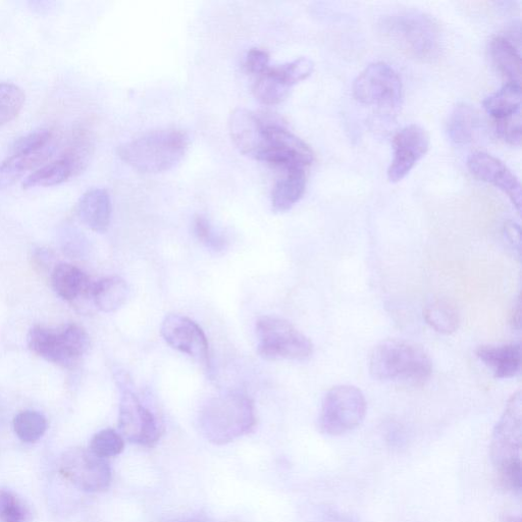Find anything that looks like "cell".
Wrapping results in <instances>:
<instances>
[{
	"mask_svg": "<svg viewBox=\"0 0 522 522\" xmlns=\"http://www.w3.org/2000/svg\"><path fill=\"white\" fill-rule=\"evenodd\" d=\"M200 433L215 445L229 444L250 433L256 425L252 400L240 393H227L208 401L198 417Z\"/></svg>",
	"mask_w": 522,
	"mask_h": 522,
	"instance_id": "6da1fadb",
	"label": "cell"
},
{
	"mask_svg": "<svg viewBox=\"0 0 522 522\" xmlns=\"http://www.w3.org/2000/svg\"><path fill=\"white\" fill-rule=\"evenodd\" d=\"M370 372L382 382L420 386L431 378L433 365L423 348L404 340L390 339L374 349Z\"/></svg>",
	"mask_w": 522,
	"mask_h": 522,
	"instance_id": "7a4b0ae2",
	"label": "cell"
},
{
	"mask_svg": "<svg viewBox=\"0 0 522 522\" xmlns=\"http://www.w3.org/2000/svg\"><path fill=\"white\" fill-rule=\"evenodd\" d=\"M189 137L179 129L149 132L118 148L122 161L147 174H159L176 167L184 158Z\"/></svg>",
	"mask_w": 522,
	"mask_h": 522,
	"instance_id": "3957f363",
	"label": "cell"
},
{
	"mask_svg": "<svg viewBox=\"0 0 522 522\" xmlns=\"http://www.w3.org/2000/svg\"><path fill=\"white\" fill-rule=\"evenodd\" d=\"M380 31L407 56L428 62L437 59L442 49L439 25L419 11H400L383 17Z\"/></svg>",
	"mask_w": 522,
	"mask_h": 522,
	"instance_id": "277c9868",
	"label": "cell"
},
{
	"mask_svg": "<svg viewBox=\"0 0 522 522\" xmlns=\"http://www.w3.org/2000/svg\"><path fill=\"white\" fill-rule=\"evenodd\" d=\"M522 398L514 393L493 432L490 454L501 484L520 493L522 486Z\"/></svg>",
	"mask_w": 522,
	"mask_h": 522,
	"instance_id": "5b68a950",
	"label": "cell"
},
{
	"mask_svg": "<svg viewBox=\"0 0 522 522\" xmlns=\"http://www.w3.org/2000/svg\"><path fill=\"white\" fill-rule=\"evenodd\" d=\"M27 343L36 355L65 369H73L87 353L90 338L77 324H69L60 330L35 326L29 331Z\"/></svg>",
	"mask_w": 522,
	"mask_h": 522,
	"instance_id": "8992f818",
	"label": "cell"
},
{
	"mask_svg": "<svg viewBox=\"0 0 522 522\" xmlns=\"http://www.w3.org/2000/svg\"><path fill=\"white\" fill-rule=\"evenodd\" d=\"M257 350L269 360H305L311 356V341L295 326L276 317H263L256 323Z\"/></svg>",
	"mask_w": 522,
	"mask_h": 522,
	"instance_id": "52a82bcc",
	"label": "cell"
},
{
	"mask_svg": "<svg viewBox=\"0 0 522 522\" xmlns=\"http://www.w3.org/2000/svg\"><path fill=\"white\" fill-rule=\"evenodd\" d=\"M367 408V400L358 388L350 385L336 386L323 400L320 429L333 437L354 431L362 424Z\"/></svg>",
	"mask_w": 522,
	"mask_h": 522,
	"instance_id": "ba28073f",
	"label": "cell"
},
{
	"mask_svg": "<svg viewBox=\"0 0 522 522\" xmlns=\"http://www.w3.org/2000/svg\"><path fill=\"white\" fill-rule=\"evenodd\" d=\"M353 96L364 106L382 112L396 111L403 88L397 72L388 64L377 62L365 68L353 83Z\"/></svg>",
	"mask_w": 522,
	"mask_h": 522,
	"instance_id": "9c48e42d",
	"label": "cell"
},
{
	"mask_svg": "<svg viewBox=\"0 0 522 522\" xmlns=\"http://www.w3.org/2000/svg\"><path fill=\"white\" fill-rule=\"evenodd\" d=\"M60 472L73 486L87 493L107 491L112 483L109 462L82 448L64 453L60 461Z\"/></svg>",
	"mask_w": 522,
	"mask_h": 522,
	"instance_id": "30bf717a",
	"label": "cell"
},
{
	"mask_svg": "<svg viewBox=\"0 0 522 522\" xmlns=\"http://www.w3.org/2000/svg\"><path fill=\"white\" fill-rule=\"evenodd\" d=\"M268 143L260 162L284 172L305 170L315 161L311 148L279 124L266 120Z\"/></svg>",
	"mask_w": 522,
	"mask_h": 522,
	"instance_id": "8fae6325",
	"label": "cell"
},
{
	"mask_svg": "<svg viewBox=\"0 0 522 522\" xmlns=\"http://www.w3.org/2000/svg\"><path fill=\"white\" fill-rule=\"evenodd\" d=\"M119 430L124 439L148 448L154 447L161 439L160 426L153 413L127 389L120 401Z\"/></svg>",
	"mask_w": 522,
	"mask_h": 522,
	"instance_id": "7c38bea8",
	"label": "cell"
},
{
	"mask_svg": "<svg viewBox=\"0 0 522 522\" xmlns=\"http://www.w3.org/2000/svg\"><path fill=\"white\" fill-rule=\"evenodd\" d=\"M430 147V136L421 126L412 124L401 129L393 140V160L388 169L392 183L403 180L419 163Z\"/></svg>",
	"mask_w": 522,
	"mask_h": 522,
	"instance_id": "4fadbf2b",
	"label": "cell"
},
{
	"mask_svg": "<svg viewBox=\"0 0 522 522\" xmlns=\"http://www.w3.org/2000/svg\"><path fill=\"white\" fill-rule=\"evenodd\" d=\"M164 340L174 349L202 362L208 361V341L197 323L181 315H170L161 328Z\"/></svg>",
	"mask_w": 522,
	"mask_h": 522,
	"instance_id": "5bb4252c",
	"label": "cell"
},
{
	"mask_svg": "<svg viewBox=\"0 0 522 522\" xmlns=\"http://www.w3.org/2000/svg\"><path fill=\"white\" fill-rule=\"evenodd\" d=\"M467 168L476 178L492 184L508 195L518 213L521 210V186L509 168L487 152L477 151L469 155Z\"/></svg>",
	"mask_w": 522,
	"mask_h": 522,
	"instance_id": "9a60e30c",
	"label": "cell"
},
{
	"mask_svg": "<svg viewBox=\"0 0 522 522\" xmlns=\"http://www.w3.org/2000/svg\"><path fill=\"white\" fill-rule=\"evenodd\" d=\"M229 129L238 149L260 161L268 143L266 120L245 109H237L230 117Z\"/></svg>",
	"mask_w": 522,
	"mask_h": 522,
	"instance_id": "2e32d148",
	"label": "cell"
},
{
	"mask_svg": "<svg viewBox=\"0 0 522 522\" xmlns=\"http://www.w3.org/2000/svg\"><path fill=\"white\" fill-rule=\"evenodd\" d=\"M77 214L92 231L106 232L112 218V201L108 191L101 188L88 190L77 204Z\"/></svg>",
	"mask_w": 522,
	"mask_h": 522,
	"instance_id": "e0dca14e",
	"label": "cell"
},
{
	"mask_svg": "<svg viewBox=\"0 0 522 522\" xmlns=\"http://www.w3.org/2000/svg\"><path fill=\"white\" fill-rule=\"evenodd\" d=\"M51 284L56 293L66 301L92 300L94 283L84 272L73 265L56 266L51 273Z\"/></svg>",
	"mask_w": 522,
	"mask_h": 522,
	"instance_id": "ac0fdd59",
	"label": "cell"
},
{
	"mask_svg": "<svg viewBox=\"0 0 522 522\" xmlns=\"http://www.w3.org/2000/svg\"><path fill=\"white\" fill-rule=\"evenodd\" d=\"M477 356L497 379H511L520 371L519 344L481 346L477 350Z\"/></svg>",
	"mask_w": 522,
	"mask_h": 522,
	"instance_id": "d6986e66",
	"label": "cell"
},
{
	"mask_svg": "<svg viewBox=\"0 0 522 522\" xmlns=\"http://www.w3.org/2000/svg\"><path fill=\"white\" fill-rule=\"evenodd\" d=\"M94 153V137L85 126H76L65 147L61 159L64 160L72 173V178L83 173L91 162Z\"/></svg>",
	"mask_w": 522,
	"mask_h": 522,
	"instance_id": "ffe728a7",
	"label": "cell"
},
{
	"mask_svg": "<svg viewBox=\"0 0 522 522\" xmlns=\"http://www.w3.org/2000/svg\"><path fill=\"white\" fill-rule=\"evenodd\" d=\"M480 123L479 113L471 104L458 103L447 123L448 136L458 145L471 143L479 132Z\"/></svg>",
	"mask_w": 522,
	"mask_h": 522,
	"instance_id": "44dd1931",
	"label": "cell"
},
{
	"mask_svg": "<svg viewBox=\"0 0 522 522\" xmlns=\"http://www.w3.org/2000/svg\"><path fill=\"white\" fill-rule=\"evenodd\" d=\"M306 171L292 170L285 172L272 193V206L276 213H286L303 197L306 189Z\"/></svg>",
	"mask_w": 522,
	"mask_h": 522,
	"instance_id": "7402d4cb",
	"label": "cell"
},
{
	"mask_svg": "<svg viewBox=\"0 0 522 522\" xmlns=\"http://www.w3.org/2000/svg\"><path fill=\"white\" fill-rule=\"evenodd\" d=\"M490 57L496 69L508 83L520 84L521 58L515 45L503 36H496L490 42Z\"/></svg>",
	"mask_w": 522,
	"mask_h": 522,
	"instance_id": "603a6c76",
	"label": "cell"
},
{
	"mask_svg": "<svg viewBox=\"0 0 522 522\" xmlns=\"http://www.w3.org/2000/svg\"><path fill=\"white\" fill-rule=\"evenodd\" d=\"M128 297V285L120 277L102 279L93 285L92 301L102 312L111 313L119 310Z\"/></svg>",
	"mask_w": 522,
	"mask_h": 522,
	"instance_id": "cb8c5ba5",
	"label": "cell"
},
{
	"mask_svg": "<svg viewBox=\"0 0 522 522\" xmlns=\"http://www.w3.org/2000/svg\"><path fill=\"white\" fill-rule=\"evenodd\" d=\"M483 106L495 120L519 113L521 107L520 84L507 83L499 91L487 97Z\"/></svg>",
	"mask_w": 522,
	"mask_h": 522,
	"instance_id": "d4e9b609",
	"label": "cell"
},
{
	"mask_svg": "<svg viewBox=\"0 0 522 522\" xmlns=\"http://www.w3.org/2000/svg\"><path fill=\"white\" fill-rule=\"evenodd\" d=\"M427 324L436 332L450 335L459 326V315L456 308L445 300H435L424 310Z\"/></svg>",
	"mask_w": 522,
	"mask_h": 522,
	"instance_id": "484cf974",
	"label": "cell"
},
{
	"mask_svg": "<svg viewBox=\"0 0 522 522\" xmlns=\"http://www.w3.org/2000/svg\"><path fill=\"white\" fill-rule=\"evenodd\" d=\"M72 178L68 164L61 158L57 161L41 166L23 182L24 189L33 187L56 186Z\"/></svg>",
	"mask_w": 522,
	"mask_h": 522,
	"instance_id": "4316f807",
	"label": "cell"
},
{
	"mask_svg": "<svg viewBox=\"0 0 522 522\" xmlns=\"http://www.w3.org/2000/svg\"><path fill=\"white\" fill-rule=\"evenodd\" d=\"M47 427L44 415L37 411H22L14 419L15 433L25 443L39 441L46 433Z\"/></svg>",
	"mask_w": 522,
	"mask_h": 522,
	"instance_id": "83f0119b",
	"label": "cell"
},
{
	"mask_svg": "<svg viewBox=\"0 0 522 522\" xmlns=\"http://www.w3.org/2000/svg\"><path fill=\"white\" fill-rule=\"evenodd\" d=\"M289 91L290 87L273 75L270 69L257 77L253 87L256 99L266 106H275V104L282 102Z\"/></svg>",
	"mask_w": 522,
	"mask_h": 522,
	"instance_id": "f1b7e54d",
	"label": "cell"
},
{
	"mask_svg": "<svg viewBox=\"0 0 522 522\" xmlns=\"http://www.w3.org/2000/svg\"><path fill=\"white\" fill-rule=\"evenodd\" d=\"M25 93L12 83H0V125L13 121L23 109Z\"/></svg>",
	"mask_w": 522,
	"mask_h": 522,
	"instance_id": "f546056e",
	"label": "cell"
},
{
	"mask_svg": "<svg viewBox=\"0 0 522 522\" xmlns=\"http://www.w3.org/2000/svg\"><path fill=\"white\" fill-rule=\"evenodd\" d=\"M125 439L113 429H106L95 434L90 442V451L107 459L120 455L125 448Z\"/></svg>",
	"mask_w": 522,
	"mask_h": 522,
	"instance_id": "4dcf8cb0",
	"label": "cell"
},
{
	"mask_svg": "<svg viewBox=\"0 0 522 522\" xmlns=\"http://www.w3.org/2000/svg\"><path fill=\"white\" fill-rule=\"evenodd\" d=\"M315 69L312 61L307 58H299L291 63L278 67H271L270 71L288 87L307 79Z\"/></svg>",
	"mask_w": 522,
	"mask_h": 522,
	"instance_id": "1f68e13d",
	"label": "cell"
},
{
	"mask_svg": "<svg viewBox=\"0 0 522 522\" xmlns=\"http://www.w3.org/2000/svg\"><path fill=\"white\" fill-rule=\"evenodd\" d=\"M30 511L24 501L9 490H0V522H28Z\"/></svg>",
	"mask_w": 522,
	"mask_h": 522,
	"instance_id": "d6a6232c",
	"label": "cell"
},
{
	"mask_svg": "<svg viewBox=\"0 0 522 522\" xmlns=\"http://www.w3.org/2000/svg\"><path fill=\"white\" fill-rule=\"evenodd\" d=\"M55 134L51 129H39L17 139L12 145L13 155H26L41 150L54 143Z\"/></svg>",
	"mask_w": 522,
	"mask_h": 522,
	"instance_id": "836d02e7",
	"label": "cell"
},
{
	"mask_svg": "<svg viewBox=\"0 0 522 522\" xmlns=\"http://www.w3.org/2000/svg\"><path fill=\"white\" fill-rule=\"evenodd\" d=\"M194 233L197 239L206 247L214 250H222L225 247L226 240L218 232L205 217L198 216L194 220Z\"/></svg>",
	"mask_w": 522,
	"mask_h": 522,
	"instance_id": "e575fe53",
	"label": "cell"
},
{
	"mask_svg": "<svg viewBox=\"0 0 522 522\" xmlns=\"http://www.w3.org/2000/svg\"><path fill=\"white\" fill-rule=\"evenodd\" d=\"M496 133L505 142L511 145H520L521 142V113H516L504 119L495 120Z\"/></svg>",
	"mask_w": 522,
	"mask_h": 522,
	"instance_id": "d590c367",
	"label": "cell"
},
{
	"mask_svg": "<svg viewBox=\"0 0 522 522\" xmlns=\"http://www.w3.org/2000/svg\"><path fill=\"white\" fill-rule=\"evenodd\" d=\"M245 68L254 76L265 74L270 69V58L265 50L253 48L248 52Z\"/></svg>",
	"mask_w": 522,
	"mask_h": 522,
	"instance_id": "8d00e7d4",
	"label": "cell"
},
{
	"mask_svg": "<svg viewBox=\"0 0 522 522\" xmlns=\"http://www.w3.org/2000/svg\"><path fill=\"white\" fill-rule=\"evenodd\" d=\"M504 234L507 241L514 249L520 250V228L514 222H508L504 227Z\"/></svg>",
	"mask_w": 522,
	"mask_h": 522,
	"instance_id": "74e56055",
	"label": "cell"
},
{
	"mask_svg": "<svg viewBox=\"0 0 522 522\" xmlns=\"http://www.w3.org/2000/svg\"><path fill=\"white\" fill-rule=\"evenodd\" d=\"M323 522H360L356 517L335 509L324 511Z\"/></svg>",
	"mask_w": 522,
	"mask_h": 522,
	"instance_id": "f35d334b",
	"label": "cell"
},
{
	"mask_svg": "<svg viewBox=\"0 0 522 522\" xmlns=\"http://www.w3.org/2000/svg\"><path fill=\"white\" fill-rule=\"evenodd\" d=\"M20 177L10 170L4 163H0V189L13 185Z\"/></svg>",
	"mask_w": 522,
	"mask_h": 522,
	"instance_id": "ab89813d",
	"label": "cell"
},
{
	"mask_svg": "<svg viewBox=\"0 0 522 522\" xmlns=\"http://www.w3.org/2000/svg\"><path fill=\"white\" fill-rule=\"evenodd\" d=\"M520 323H521V300H520V297H518L515 307L513 309L512 315H511V324L514 329L519 330Z\"/></svg>",
	"mask_w": 522,
	"mask_h": 522,
	"instance_id": "60d3db41",
	"label": "cell"
},
{
	"mask_svg": "<svg viewBox=\"0 0 522 522\" xmlns=\"http://www.w3.org/2000/svg\"><path fill=\"white\" fill-rule=\"evenodd\" d=\"M159 522H207L206 520L196 516H179L160 520Z\"/></svg>",
	"mask_w": 522,
	"mask_h": 522,
	"instance_id": "b9f144b4",
	"label": "cell"
},
{
	"mask_svg": "<svg viewBox=\"0 0 522 522\" xmlns=\"http://www.w3.org/2000/svg\"><path fill=\"white\" fill-rule=\"evenodd\" d=\"M502 522H521L520 516L506 513L502 517Z\"/></svg>",
	"mask_w": 522,
	"mask_h": 522,
	"instance_id": "7bdbcfd3",
	"label": "cell"
}]
</instances>
